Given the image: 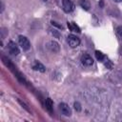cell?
I'll use <instances>...</instances> for the list:
<instances>
[{
    "label": "cell",
    "mask_w": 122,
    "mask_h": 122,
    "mask_svg": "<svg viewBox=\"0 0 122 122\" xmlns=\"http://www.w3.org/2000/svg\"><path fill=\"white\" fill-rule=\"evenodd\" d=\"M62 4H63V10L65 12H71L74 8L71 0H62Z\"/></svg>",
    "instance_id": "6"
},
{
    "label": "cell",
    "mask_w": 122,
    "mask_h": 122,
    "mask_svg": "<svg viewBox=\"0 0 122 122\" xmlns=\"http://www.w3.org/2000/svg\"><path fill=\"white\" fill-rule=\"evenodd\" d=\"M68 43L71 48H76L80 44V39L74 34H70L68 36Z\"/></svg>",
    "instance_id": "3"
},
{
    "label": "cell",
    "mask_w": 122,
    "mask_h": 122,
    "mask_svg": "<svg viewBox=\"0 0 122 122\" xmlns=\"http://www.w3.org/2000/svg\"><path fill=\"white\" fill-rule=\"evenodd\" d=\"M8 50H9L10 53L12 54V55H18L19 52H20V50H19L18 46L13 41H10L8 43Z\"/></svg>",
    "instance_id": "2"
},
{
    "label": "cell",
    "mask_w": 122,
    "mask_h": 122,
    "mask_svg": "<svg viewBox=\"0 0 122 122\" xmlns=\"http://www.w3.org/2000/svg\"><path fill=\"white\" fill-rule=\"evenodd\" d=\"M45 106H46V109L48 110V112L50 113L52 112V100L51 98H47L46 99V102H45Z\"/></svg>",
    "instance_id": "11"
},
{
    "label": "cell",
    "mask_w": 122,
    "mask_h": 122,
    "mask_svg": "<svg viewBox=\"0 0 122 122\" xmlns=\"http://www.w3.org/2000/svg\"><path fill=\"white\" fill-rule=\"evenodd\" d=\"M114 1H115V2H121L122 0H114Z\"/></svg>",
    "instance_id": "20"
},
{
    "label": "cell",
    "mask_w": 122,
    "mask_h": 122,
    "mask_svg": "<svg viewBox=\"0 0 122 122\" xmlns=\"http://www.w3.org/2000/svg\"><path fill=\"white\" fill-rule=\"evenodd\" d=\"M43 1H47V0H43Z\"/></svg>",
    "instance_id": "21"
},
{
    "label": "cell",
    "mask_w": 122,
    "mask_h": 122,
    "mask_svg": "<svg viewBox=\"0 0 122 122\" xmlns=\"http://www.w3.org/2000/svg\"><path fill=\"white\" fill-rule=\"evenodd\" d=\"M2 61H3V63H4V64H5V65H6V66H7V67H8V68H9V69H10V70L14 73V74H16V73L18 72V71L16 70V67H15V66L10 62V59H8L7 57L3 56V57H2Z\"/></svg>",
    "instance_id": "7"
},
{
    "label": "cell",
    "mask_w": 122,
    "mask_h": 122,
    "mask_svg": "<svg viewBox=\"0 0 122 122\" xmlns=\"http://www.w3.org/2000/svg\"><path fill=\"white\" fill-rule=\"evenodd\" d=\"M59 109L61 111V112L66 115V116H71V110L69 107V105H67L66 103H60L59 104Z\"/></svg>",
    "instance_id": "5"
},
{
    "label": "cell",
    "mask_w": 122,
    "mask_h": 122,
    "mask_svg": "<svg viewBox=\"0 0 122 122\" xmlns=\"http://www.w3.org/2000/svg\"><path fill=\"white\" fill-rule=\"evenodd\" d=\"M18 103H19V104H20V105H21V106H22V107H23V108H24L26 111H28V112H30V109L28 108V106H27V105H26L24 102H22L20 99H18Z\"/></svg>",
    "instance_id": "14"
},
{
    "label": "cell",
    "mask_w": 122,
    "mask_h": 122,
    "mask_svg": "<svg viewBox=\"0 0 122 122\" xmlns=\"http://www.w3.org/2000/svg\"><path fill=\"white\" fill-rule=\"evenodd\" d=\"M81 63L84 65V66H87V67H90L93 64V59L92 58V56L88 53H84L82 56H81Z\"/></svg>",
    "instance_id": "4"
},
{
    "label": "cell",
    "mask_w": 122,
    "mask_h": 122,
    "mask_svg": "<svg viewBox=\"0 0 122 122\" xmlns=\"http://www.w3.org/2000/svg\"><path fill=\"white\" fill-rule=\"evenodd\" d=\"M80 6L84 9V10H88L89 9H90V7H91V5H90V2L88 1V0H80Z\"/></svg>",
    "instance_id": "12"
},
{
    "label": "cell",
    "mask_w": 122,
    "mask_h": 122,
    "mask_svg": "<svg viewBox=\"0 0 122 122\" xmlns=\"http://www.w3.org/2000/svg\"><path fill=\"white\" fill-rule=\"evenodd\" d=\"M48 48H49L51 51H53V52H57V51H59V49H60L58 43L55 42V41H51V42H49V44H48Z\"/></svg>",
    "instance_id": "8"
},
{
    "label": "cell",
    "mask_w": 122,
    "mask_h": 122,
    "mask_svg": "<svg viewBox=\"0 0 122 122\" xmlns=\"http://www.w3.org/2000/svg\"><path fill=\"white\" fill-rule=\"evenodd\" d=\"M116 31H117V33H118L120 36H122V26H119V27H117V29H116Z\"/></svg>",
    "instance_id": "18"
},
{
    "label": "cell",
    "mask_w": 122,
    "mask_h": 122,
    "mask_svg": "<svg viewBox=\"0 0 122 122\" xmlns=\"http://www.w3.org/2000/svg\"><path fill=\"white\" fill-rule=\"evenodd\" d=\"M100 6H101V7H103V1H102V0L100 1Z\"/></svg>",
    "instance_id": "19"
},
{
    "label": "cell",
    "mask_w": 122,
    "mask_h": 122,
    "mask_svg": "<svg viewBox=\"0 0 122 122\" xmlns=\"http://www.w3.org/2000/svg\"><path fill=\"white\" fill-rule=\"evenodd\" d=\"M51 30V34H52L53 36H55V37H57V38L60 37V34H59V32H58L56 30Z\"/></svg>",
    "instance_id": "16"
},
{
    "label": "cell",
    "mask_w": 122,
    "mask_h": 122,
    "mask_svg": "<svg viewBox=\"0 0 122 122\" xmlns=\"http://www.w3.org/2000/svg\"><path fill=\"white\" fill-rule=\"evenodd\" d=\"M67 25H68V28L70 29V30H71V31H76V32H78V33L81 32L80 28H79L74 22H68Z\"/></svg>",
    "instance_id": "9"
},
{
    "label": "cell",
    "mask_w": 122,
    "mask_h": 122,
    "mask_svg": "<svg viewBox=\"0 0 122 122\" xmlns=\"http://www.w3.org/2000/svg\"><path fill=\"white\" fill-rule=\"evenodd\" d=\"M73 106H74V109H75L77 112H80V111H81V105H80L78 102H74Z\"/></svg>",
    "instance_id": "15"
},
{
    "label": "cell",
    "mask_w": 122,
    "mask_h": 122,
    "mask_svg": "<svg viewBox=\"0 0 122 122\" xmlns=\"http://www.w3.org/2000/svg\"><path fill=\"white\" fill-rule=\"evenodd\" d=\"M51 23L52 26H55V27H57V28H59V29H63V26H62V25H59V24H57V23L54 22V21H51Z\"/></svg>",
    "instance_id": "17"
},
{
    "label": "cell",
    "mask_w": 122,
    "mask_h": 122,
    "mask_svg": "<svg viewBox=\"0 0 122 122\" xmlns=\"http://www.w3.org/2000/svg\"><path fill=\"white\" fill-rule=\"evenodd\" d=\"M18 42H19V45L21 46V48H22L24 51L30 50V43L29 39H28L26 36L19 35V36H18Z\"/></svg>",
    "instance_id": "1"
},
{
    "label": "cell",
    "mask_w": 122,
    "mask_h": 122,
    "mask_svg": "<svg viewBox=\"0 0 122 122\" xmlns=\"http://www.w3.org/2000/svg\"><path fill=\"white\" fill-rule=\"evenodd\" d=\"M95 56H96V59L98 60V61H101V62H103L104 60H105V55L101 52V51H95Z\"/></svg>",
    "instance_id": "13"
},
{
    "label": "cell",
    "mask_w": 122,
    "mask_h": 122,
    "mask_svg": "<svg viewBox=\"0 0 122 122\" xmlns=\"http://www.w3.org/2000/svg\"><path fill=\"white\" fill-rule=\"evenodd\" d=\"M32 69H33L34 71H41V72H44V71H46V68L44 67V65L41 64V63L38 62V61H35V62H34V64H33V66H32Z\"/></svg>",
    "instance_id": "10"
}]
</instances>
